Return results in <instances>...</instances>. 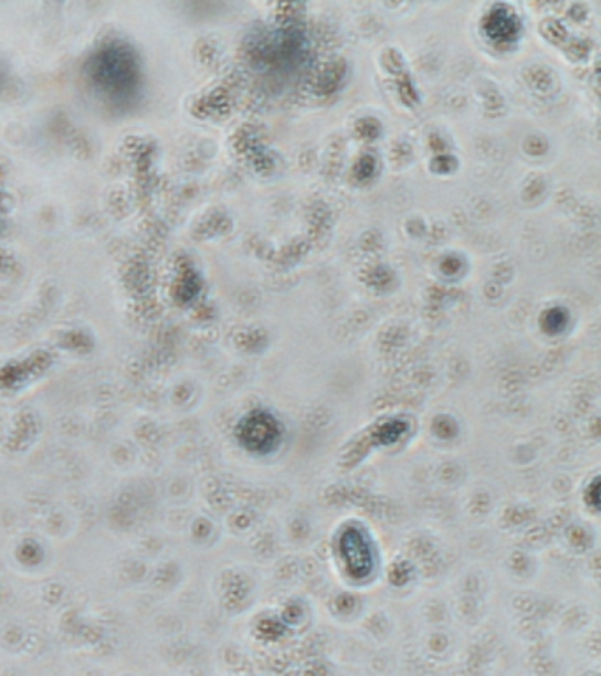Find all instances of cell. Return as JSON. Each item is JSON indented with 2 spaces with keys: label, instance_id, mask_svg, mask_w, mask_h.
<instances>
[{
  "label": "cell",
  "instance_id": "1",
  "mask_svg": "<svg viewBox=\"0 0 601 676\" xmlns=\"http://www.w3.org/2000/svg\"><path fill=\"white\" fill-rule=\"evenodd\" d=\"M236 439L249 453L268 455L280 447L283 429L280 420L272 416L271 412L254 411L240 421Z\"/></svg>",
  "mask_w": 601,
  "mask_h": 676
},
{
  "label": "cell",
  "instance_id": "2",
  "mask_svg": "<svg viewBox=\"0 0 601 676\" xmlns=\"http://www.w3.org/2000/svg\"><path fill=\"white\" fill-rule=\"evenodd\" d=\"M339 553L346 571L355 580L369 578L376 568V553L366 530L349 525L339 536Z\"/></svg>",
  "mask_w": 601,
  "mask_h": 676
},
{
  "label": "cell",
  "instance_id": "3",
  "mask_svg": "<svg viewBox=\"0 0 601 676\" xmlns=\"http://www.w3.org/2000/svg\"><path fill=\"white\" fill-rule=\"evenodd\" d=\"M96 74L99 87L108 88L115 94L127 91L131 88L133 78H135L131 56L117 52V50H115V55L109 53V55L101 56Z\"/></svg>",
  "mask_w": 601,
  "mask_h": 676
},
{
  "label": "cell",
  "instance_id": "4",
  "mask_svg": "<svg viewBox=\"0 0 601 676\" xmlns=\"http://www.w3.org/2000/svg\"><path fill=\"white\" fill-rule=\"evenodd\" d=\"M485 34L494 41H512L519 32V20L512 9L497 6L484 22Z\"/></svg>",
  "mask_w": 601,
  "mask_h": 676
},
{
  "label": "cell",
  "instance_id": "5",
  "mask_svg": "<svg viewBox=\"0 0 601 676\" xmlns=\"http://www.w3.org/2000/svg\"><path fill=\"white\" fill-rule=\"evenodd\" d=\"M568 314L565 308H550L544 316V330L550 335L561 334L567 328Z\"/></svg>",
  "mask_w": 601,
  "mask_h": 676
}]
</instances>
